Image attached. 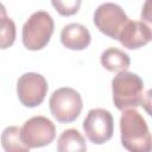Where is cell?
Segmentation results:
<instances>
[{"label": "cell", "instance_id": "5bb4252c", "mask_svg": "<svg viewBox=\"0 0 152 152\" xmlns=\"http://www.w3.org/2000/svg\"><path fill=\"white\" fill-rule=\"evenodd\" d=\"M0 34H1V49H7L10 48L14 40H15V25L11 18L6 15L5 7L1 10V28H0Z\"/></svg>", "mask_w": 152, "mask_h": 152}, {"label": "cell", "instance_id": "e0dca14e", "mask_svg": "<svg viewBox=\"0 0 152 152\" xmlns=\"http://www.w3.org/2000/svg\"><path fill=\"white\" fill-rule=\"evenodd\" d=\"M140 106L144 108V110H145L150 116H152V89H148V90L145 93V95H144V97H142V100H141Z\"/></svg>", "mask_w": 152, "mask_h": 152}, {"label": "cell", "instance_id": "4fadbf2b", "mask_svg": "<svg viewBox=\"0 0 152 152\" xmlns=\"http://www.w3.org/2000/svg\"><path fill=\"white\" fill-rule=\"evenodd\" d=\"M2 147L6 152H26L30 148L21 139V128L17 126L6 127L1 135Z\"/></svg>", "mask_w": 152, "mask_h": 152}, {"label": "cell", "instance_id": "2e32d148", "mask_svg": "<svg viewBox=\"0 0 152 152\" xmlns=\"http://www.w3.org/2000/svg\"><path fill=\"white\" fill-rule=\"evenodd\" d=\"M141 23H144L152 36V0H146L141 8Z\"/></svg>", "mask_w": 152, "mask_h": 152}, {"label": "cell", "instance_id": "8fae6325", "mask_svg": "<svg viewBox=\"0 0 152 152\" xmlns=\"http://www.w3.org/2000/svg\"><path fill=\"white\" fill-rule=\"evenodd\" d=\"M101 64L104 69L112 72H120L127 70L131 64L129 56L120 49L109 48L101 53Z\"/></svg>", "mask_w": 152, "mask_h": 152}, {"label": "cell", "instance_id": "7c38bea8", "mask_svg": "<svg viewBox=\"0 0 152 152\" xmlns=\"http://www.w3.org/2000/svg\"><path fill=\"white\" fill-rule=\"evenodd\" d=\"M57 150L59 152H83L87 150V144L77 129L69 128L61 133L57 140Z\"/></svg>", "mask_w": 152, "mask_h": 152}, {"label": "cell", "instance_id": "9a60e30c", "mask_svg": "<svg viewBox=\"0 0 152 152\" xmlns=\"http://www.w3.org/2000/svg\"><path fill=\"white\" fill-rule=\"evenodd\" d=\"M82 0H51L53 8L63 17H70L78 12Z\"/></svg>", "mask_w": 152, "mask_h": 152}, {"label": "cell", "instance_id": "5b68a950", "mask_svg": "<svg viewBox=\"0 0 152 152\" xmlns=\"http://www.w3.org/2000/svg\"><path fill=\"white\" fill-rule=\"evenodd\" d=\"M93 20L100 32L112 39H118L121 30L129 19L121 6L113 2H104L95 10Z\"/></svg>", "mask_w": 152, "mask_h": 152}, {"label": "cell", "instance_id": "3957f363", "mask_svg": "<svg viewBox=\"0 0 152 152\" xmlns=\"http://www.w3.org/2000/svg\"><path fill=\"white\" fill-rule=\"evenodd\" d=\"M55 23L45 11H37L30 15L21 30L23 44L31 51L42 50L48 45L53 33Z\"/></svg>", "mask_w": 152, "mask_h": 152}, {"label": "cell", "instance_id": "ba28073f", "mask_svg": "<svg viewBox=\"0 0 152 152\" xmlns=\"http://www.w3.org/2000/svg\"><path fill=\"white\" fill-rule=\"evenodd\" d=\"M48 93L45 77L37 72H25L17 81V95L21 104L28 108L39 106Z\"/></svg>", "mask_w": 152, "mask_h": 152}, {"label": "cell", "instance_id": "7a4b0ae2", "mask_svg": "<svg viewBox=\"0 0 152 152\" xmlns=\"http://www.w3.org/2000/svg\"><path fill=\"white\" fill-rule=\"evenodd\" d=\"M144 82L139 75L129 71H120L112 80V93L115 107L119 110L137 108L142 100Z\"/></svg>", "mask_w": 152, "mask_h": 152}, {"label": "cell", "instance_id": "277c9868", "mask_svg": "<svg viewBox=\"0 0 152 152\" xmlns=\"http://www.w3.org/2000/svg\"><path fill=\"white\" fill-rule=\"evenodd\" d=\"M49 108L52 116L62 124L75 121L83 108L82 97L78 91L69 87L58 88L49 100Z\"/></svg>", "mask_w": 152, "mask_h": 152}, {"label": "cell", "instance_id": "30bf717a", "mask_svg": "<svg viewBox=\"0 0 152 152\" xmlns=\"http://www.w3.org/2000/svg\"><path fill=\"white\" fill-rule=\"evenodd\" d=\"M90 40H91L90 32L82 24L71 23L62 28L61 42L66 49L75 51L84 50L89 46Z\"/></svg>", "mask_w": 152, "mask_h": 152}, {"label": "cell", "instance_id": "8992f818", "mask_svg": "<svg viewBox=\"0 0 152 152\" xmlns=\"http://www.w3.org/2000/svg\"><path fill=\"white\" fill-rule=\"evenodd\" d=\"M55 137L56 127L53 122L42 115L26 120L21 127V139L30 150L49 145Z\"/></svg>", "mask_w": 152, "mask_h": 152}, {"label": "cell", "instance_id": "9c48e42d", "mask_svg": "<svg viewBox=\"0 0 152 152\" xmlns=\"http://www.w3.org/2000/svg\"><path fill=\"white\" fill-rule=\"evenodd\" d=\"M118 40L120 44L129 50L139 49L152 40V36L147 26L141 21L128 20L121 30Z\"/></svg>", "mask_w": 152, "mask_h": 152}, {"label": "cell", "instance_id": "52a82bcc", "mask_svg": "<svg viewBox=\"0 0 152 152\" xmlns=\"http://www.w3.org/2000/svg\"><path fill=\"white\" fill-rule=\"evenodd\" d=\"M83 129L93 144L101 145L107 142L114 132V121L110 112L103 108L90 109L83 121Z\"/></svg>", "mask_w": 152, "mask_h": 152}, {"label": "cell", "instance_id": "6da1fadb", "mask_svg": "<svg viewBox=\"0 0 152 152\" xmlns=\"http://www.w3.org/2000/svg\"><path fill=\"white\" fill-rule=\"evenodd\" d=\"M120 133L121 144L126 150L131 152L152 151V135L148 131V126L135 108L122 110Z\"/></svg>", "mask_w": 152, "mask_h": 152}]
</instances>
